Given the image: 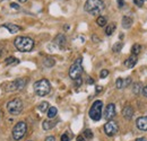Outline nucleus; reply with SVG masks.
<instances>
[{
  "label": "nucleus",
  "mask_w": 147,
  "mask_h": 141,
  "mask_svg": "<svg viewBox=\"0 0 147 141\" xmlns=\"http://www.w3.org/2000/svg\"><path fill=\"white\" fill-rule=\"evenodd\" d=\"M14 44L20 52H30L34 48V41L27 36H18L15 38Z\"/></svg>",
  "instance_id": "obj_1"
},
{
  "label": "nucleus",
  "mask_w": 147,
  "mask_h": 141,
  "mask_svg": "<svg viewBox=\"0 0 147 141\" xmlns=\"http://www.w3.org/2000/svg\"><path fill=\"white\" fill-rule=\"evenodd\" d=\"M84 9L91 15H100L104 9L103 0H86Z\"/></svg>",
  "instance_id": "obj_2"
},
{
  "label": "nucleus",
  "mask_w": 147,
  "mask_h": 141,
  "mask_svg": "<svg viewBox=\"0 0 147 141\" xmlns=\"http://www.w3.org/2000/svg\"><path fill=\"white\" fill-rule=\"evenodd\" d=\"M51 85L48 79H41L34 84V91L37 96H45L50 93Z\"/></svg>",
  "instance_id": "obj_3"
},
{
  "label": "nucleus",
  "mask_w": 147,
  "mask_h": 141,
  "mask_svg": "<svg viewBox=\"0 0 147 141\" xmlns=\"http://www.w3.org/2000/svg\"><path fill=\"white\" fill-rule=\"evenodd\" d=\"M102 107H103V103L102 101H95L93 103L92 107L90 109V117L93 121H100L102 117Z\"/></svg>",
  "instance_id": "obj_4"
},
{
  "label": "nucleus",
  "mask_w": 147,
  "mask_h": 141,
  "mask_svg": "<svg viewBox=\"0 0 147 141\" xmlns=\"http://www.w3.org/2000/svg\"><path fill=\"white\" fill-rule=\"evenodd\" d=\"M82 62H83V59L82 58H78L75 61V63L70 67V69H69V77L71 79H74V80H76L77 78H79L80 75H82V72H83Z\"/></svg>",
  "instance_id": "obj_5"
},
{
  "label": "nucleus",
  "mask_w": 147,
  "mask_h": 141,
  "mask_svg": "<svg viewBox=\"0 0 147 141\" xmlns=\"http://www.w3.org/2000/svg\"><path fill=\"white\" fill-rule=\"evenodd\" d=\"M26 85V79L24 78H20V79H16L14 81H10V83H6L3 85V88L7 91H14V90H22V89L25 87Z\"/></svg>",
  "instance_id": "obj_6"
},
{
  "label": "nucleus",
  "mask_w": 147,
  "mask_h": 141,
  "mask_svg": "<svg viewBox=\"0 0 147 141\" xmlns=\"http://www.w3.org/2000/svg\"><path fill=\"white\" fill-rule=\"evenodd\" d=\"M7 109L13 115H18L23 111V102L19 98H15L7 104Z\"/></svg>",
  "instance_id": "obj_7"
},
{
  "label": "nucleus",
  "mask_w": 147,
  "mask_h": 141,
  "mask_svg": "<svg viewBox=\"0 0 147 141\" xmlns=\"http://www.w3.org/2000/svg\"><path fill=\"white\" fill-rule=\"evenodd\" d=\"M26 130H27V125H26L25 122L20 121L18 123H16V125L13 129V138L15 140H20L25 136Z\"/></svg>",
  "instance_id": "obj_8"
},
{
  "label": "nucleus",
  "mask_w": 147,
  "mask_h": 141,
  "mask_svg": "<svg viewBox=\"0 0 147 141\" xmlns=\"http://www.w3.org/2000/svg\"><path fill=\"white\" fill-rule=\"evenodd\" d=\"M118 130H119L118 123L114 122V121H112V120H110L108 123H105V125H104V132H105V134L109 136V137L115 136L117 132H118Z\"/></svg>",
  "instance_id": "obj_9"
},
{
  "label": "nucleus",
  "mask_w": 147,
  "mask_h": 141,
  "mask_svg": "<svg viewBox=\"0 0 147 141\" xmlns=\"http://www.w3.org/2000/svg\"><path fill=\"white\" fill-rule=\"evenodd\" d=\"M115 105L114 104H109V105L107 106V108H105V111H104V117L107 119V120H112L114 116H115Z\"/></svg>",
  "instance_id": "obj_10"
},
{
  "label": "nucleus",
  "mask_w": 147,
  "mask_h": 141,
  "mask_svg": "<svg viewBox=\"0 0 147 141\" xmlns=\"http://www.w3.org/2000/svg\"><path fill=\"white\" fill-rule=\"evenodd\" d=\"M136 125L140 131H147V116L138 117L136 121Z\"/></svg>",
  "instance_id": "obj_11"
},
{
  "label": "nucleus",
  "mask_w": 147,
  "mask_h": 141,
  "mask_svg": "<svg viewBox=\"0 0 147 141\" xmlns=\"http://www.w3.org/2000/svg\"><path fill=\"white\" fill-rule=\"evenodd\" d=\"M2 27L7 28V30L9 31V33H11V34L18 33L19 31L22 30V27H19V26L15 25V24H3V25H2Z\"/></svg>",
  "instance_id": "obj_12"
},
{
  "label": "nucleus",
  "mask_w": 147,
  "mask_h": 141,
  "mask_svg": "<svg viewBox=\"0 0 147 141\" xmlns=\"http://www.w3.org/2000/svg\"><path fill=\"white\" fill-rule=\"evenodd\" d=\"M136 63H137V56L136 55H131L125 61V67L130 69V68H134L136 66Z\"/></svg>",
  "instance_id": "obj_13"
},
{
  "label": "nucleus",
  "mask_w": 147,
  "mask_h": 141,
  "mask_svg": "<svg viewBox=\"0 0 147 141\" xmlns=\"http://www.w3.org/2000/svg\"><path fill=\"white\" fill-rule=\"evenodd\" d=\"M122 115H123L125 119L130 120V119L132 117V115H134V108H132L130 105L126 106V107L123 108V111H122Z\"/></svg>",
  "instance_id": "obj_14"
},
{
  "label": "nucleus",
  "mask_w": 147,
  "mask_h": 141,
  "mask_svg": "<svg viewBox=\"0 0 147 141\" xmlns=\"http://www.w3.org/2000/svg\"><path fill=\"white\" fill-rule=\"evenodd\" d=\"M55 43L58 44L60 48H63V45L66 44V37H65V35L63 34H59L55 38Z\"/></svg>",
  "instance_id": "obj_15"
},
{
  "label": "nucleus",
  "mask_w": 147,
  "mask_h": 141,
  "mask_svg": "<svg viewBox=\"0 0 147 141\" xmlns=\"http://www.w3.org/2000/svg\"><path fill=\"white\" fill-rule=\"evenodd\" d=\"M131 25H132V18L129 17V16H125L122 18V27L123 28L128 30L131 27Z\"/></svg>",
  "instance_id": "obj_16"
},
{
  "label": "nucleus",
  "mask_w": 147,
  "mask_h": 141,
  "mask_svg": "<svg viewBox=\"0 0 147 141\" xmlns=\"http://www.w3.org/2000/svg\"><path fill=\"white\" fill-rule=\"evenodd\" d=\"M115 24L114 23H112V24H109V25H107V27H105V34L108 36H110L113 34V32L115 31Z\"/></svg>",
  "instance_id": "obj_17"
},
{
  "label": "nucleus",
  "mask_w": 147,
  "mask_h": 141,
  "mask_svg": "<svg viewBox=\"0 0 147 141\" xmlns=\"http://www.w3.org/2000/svg\"><path fill=\"white\" fill-rule=\"evenodd\" d=\"M42 126H43V129H44V130H51L52 128H55V122L47 120V121H44V122H43Z\"/></svg>",
  "instance_id": "obj_18"
},
{
  "label": "nucleus",
  "mask_w": 147,
  "mask_h": 141,
  "mask_svg": "<svg viewBox=\"0 0 147 141\" xmlns=\"http://www.w3.org/2000/svg\"><path fill=\"white\" fill-rule=\"evenodd\" d=\"M57 113H58V109L55 108V106L49 107V109H48V117L49 119H53V117H55Z\"/></svg>",
  "instance_id": "obj_19"
},
{
  "label": "nucleus",
  "mask_w": 147,
  "mask_h": 141,
  "mask_svg": "<svg viewBox=\"0 0 147 141\" xmlns=\"http://www.w3.org/2000/svg\"><path fill=\"white\" fill-rule=\"evenodd\" d=\"M55 63V59H52V58H47L44 61H43V64L45 66V67H48V68H51V67H53Z\"/></svg>",
  "instance_id": "obj_20"
},
{
  "label": "nucleus",
  "mask_w": 147,
  "mask_h": 141,
  "mask_svg": "<svg viewBox=\"0 0 147 141\" xmlns=\"http://www.w3.org/2000/svg\"><path fill=\"white\" fill-rule=\"evenodd\" d=\"M96 24L100 26V27H103L107 25V18L104 16H98L97 19H96Z\"/></svg>",
  "instance_id": "obj_21"
},
{
  "label": "nucleus",
  "mask_w": 147,
  "mask_h": 141,
  "mask_svg": "<svg viewBox=\"0 0 147 141\" xmlns=\"http://www.w3.org/2000/svg\"><path fill=\"white\" fill-rule=\"evenodd\" d=\"M142 51V45H139V44H135L134 46H132V49H131V53H132V55H138L139 53Z\"/></svg>",
  "instance_id": "obj_22"
},
{
  "label": "nucleus",
  "mask_w": 147,
  "mask_h": 141,
  "mask_svg": "<svg viewBox=\"0 0 147 141\" xmlns=\"http://www.w3.org/2000/svg\"><path fill=\"white\" fill-rule=\"evenodd\" d=\"M132 90H134V93H135L136 95H138L140 91H143L142 84H140V83H137V84H135V85H134V88H132Z\"/></svg>",
  "instance_id": "obj_23"
},
{
  "label": "nucleus",
  "mask_w": 147,
  "mask_h": 141,
  "mask_svg": "<svg viewBox=\"0 0 147 141\" xmlns=\"http://www.w3.org/2000/svg\"><path fill=\"white\" fill-rule=\"evenodd\" d=\"M38 109H40L41 112H45V111H48V109H49V103H48V102H42V103H40Z\"/></svg>",
  "instance_id": "obj_24"
},
{
  "label": "nucleus",
  "mask_w": 147,
  "mask_h": 141,
  "mask_svg": "<svg viewBox=\"0 0 147 141\" xmlns=\"http://www.w3.org/2000/svg\"><path fill=\"white\" fill-rule=\"evenodd\" d=\"M122 46H123V43H122V42H118V43H115V44L113 45L112 50H113L114 52H120L121 49H122Z\"/></svg>",
  "instance_id": "obj_25"
},
{
  "label": "nucleus",
  "mask_w": 147,
  "mask_h": 141,
  "mask_svg": "<svg viewBox=\"0 0 147 141\" xmlns=\"http://www.w3.org/2000/svg\"><path fill=\"white\" fill-rule=\"evenodd\" d=\"M115 86H117L118 89L123 88V79H122V78H118L117 81H115Z\"/></svg>",
  "instance_id": "obj_26"
},
{
  "label": "nucleus",
  "mask_w": 147,
  "mask_h": 141,
  "mask_svg": "<svg viewBox=\"0 0 147 141\" xmlns=\"http://www.w3.org/2000/svg\"><path fill=\"white\" fill-rule=\"evenodd\" d=\"M84 136H85V138H86V139H92L93 132L90 130V129H87V130H85V131H84Z\"/></svg>",
  "instance_id": "obj_27"
},
{
  "label": "nucleus",
  "mask_w": 147,
  "mask_h": 141,
  "mask_svg": "<svg viewBox=\"0 0 147 141\" xmlns=\"http://www.w3.org/2000/svg\"><path fill=\"white\" fill-rule=\"evenodd\" d=\"M17 62H18V60L13 58V56L7 58V60H6V64H11V63H17Z\"/></svg>",
  "instance_id": "obj_28"
},
{
  "label": "nucleus",
  "mask_w": 147,
  "mask_h": 141,
  "mask_svg": "<svg viewBox=\"0 0 147 141\" xmlns=\"http://www.w3.org/2000/svg\"><path fill=\"white\" fill-rule=\"evenodd\" d=\"M130 84H131V78H130V77L126 78V79H123V88L128 87Z\"/></svg>",
  "instance_id": "obj_29"
},
{
  "label": "nucleus",
  "mask_w": 147,
  "mask_h": 141,
  "mask_svg": "<svg viewBox=\"0 0 147 141\" xmlns=\"http://www.w3.org/2000/svg\"><path fill=\"white\" fill-rule=\"evenodd\" d=\"M109 76V71L107 70V69H103V70L101 71V73H100V77L103 79V78H107Z\"/></svg>",
  "instance_id": "obj_30"
},
{
  "label": "nucleus",
  "mask_w": 147,
  "mask_h": 141,
  "mask_svg": "<svg viewBox=\"0 0 147 141\" xmlns=\"http://www.w3.org/2000/svg\"><path fill=\"white\" fill-rule=\"evenodd\" d=\"M69 140H70V138H69V136H68L67 133L62 134L61 138H60V141H69Z\"/></svg>",
  "instance_id": "obj_31"
},
{
  "label": "nucleus",
  "mask_w": 147,
  "mask_h": 141,
  "mask_svg": "<svg viewBox=\"0 0 147 141\" xmlns=\"http://www.w3.org/2000/svg\"><path fill=\"white\" fill-rule=\"evenodd\" d=\"M134 2L138 6V7H143L144 6V2H145V0H134Z\"/></svg>",
  "instance_id": "obj_32"
},
{
  "label": "nucleus",
  "mask_w": 147,
  "mask_h": 141,
  "mask_svg": "<svg viewBox=\"0 0 147 141\" xmlns=\"http://www.w3.org/2000/svg\"><path fill=\"white\" fill-rule=\"evenodd\" d=\"M82 83H83L82 78H80V77H79V78H77V79H76V87H79V86L82 85Z\"/></svg>",
  "instance_id": "obj_33"
},
{
  "label": "nucleus",
  "mask_w": 147,
  "mask_h": 141,
  "mask_svg": "<svg viewBox=\"0 0 147 141\" xmlns=\"http://www.w3.org/2000/svg\"><path fill=\"white\" fill-rule=\"evenodd\" d=\"M10 6H11V8H14V9H19V6L17 3H15V2H13Z\"/></svg>",
  "instance_id": "obj_34"
},
{
  "label": "nucleus",
  "mask_w": 147,
  "mask_h": 141,
  "mask_svg": "<svg viewBox=\"0 0 147 141\" xmlns=\"http://www.w3.org/2000/svg\"><path fill=\"white\" fill-rule=\"evenodd\" d=\"M118 5H119V7H120V8H121V7H123V6H125L123 0H118Z\"/></svg>",
  "instance_id": "obj_35"
},
{
  "label": "nucleus",
  "mask_w": 147,
  "mask_h": 141,
  "mask_svg": "<svg viewBox=\"0 0 147 141\" xmlns=\"http://www.w3.org/2000/svg\"><path fill=\"white\" fill-rule=\"evenodd\" d=\"M45 141H55V138L52 137V136H50V137H48V138L45 139Z\"/></svg>",
  "instance_id": "obj_36"
},
{
  "label": "nucleus",
  "mask_w": 147,
  "mask_h": 141,
  "mask_svg": "<svg viewBox=\"0 0 147 141\" xmlns=\"http://www.w3.org/2000/svg\"><path fill=\"white\" fill-rule=\"evenodd\" d=\"M143 95H144L145 97H147V86H145V87L143 88Z\"/></svg>",
  "instance_id": "obj_37"
},
{
  "label": "nucleus",
  "mask_w": 147,
  "mask_h": 141,
  "mask_svg": "<svg viewBox=\"0 0 147 141\" xmlns=\"http://www.w3.org/2000/svg\"><path fill=\"white\" fill-rule=\"evenodd\" d=\"M77 141H85V138L83 136H78L77 137Z\"/></svg>",
  "instance_id": "obj_38"
},
{
  "label": "nucleus",
  "mask_w": 147,
  "mask_h": 141,
  "mask_svg": "<svg viewBox=\"0 0 147 141\" xmlns=\"http://www.w3.org/2000/svg\"><path fill=\"white\" fill-rule=\"evenodd\" d=\"M101 90H102L101 86H97V87H96V91H97V93H98V91H101Z\"/></svg>",
  "instance_id": "obj_39"
},
{
  "label": "nucleus",
  "mask_w": 147,
  "mask_h": 141,
  "mask_svg": "<svg viewBox=\"0 0 147 141\" xmlns=\"http://www.w3.org/2000/svg\"><path fill=\"white\" fill-rule=\"evenodd\" d=\"M136 141H146V139H145V138H138Z\"/></svg>",
  "instance_id": "obj_40"
},
{
  "label": "nucleus",
  "mask_w": 147,
  "mask_h": 141,
  "mask_svg": "<svg viewBox=\"0 0 147 141\" xmlns=\"http://www.w3.org/2000/svg\"><path fill=\"white\" fill-rule=\"evenodd\" d=\"M87 83H88V84H93V79H91V78H88V80H87Z\"/></svg>",
  "instance_id": "obj_41"
},
{
  "label": "nucleus",
  "mask_w": 147,
  "mask_h": 141,
  "mask_svg": "<svg viewBox=\"0 0 147 141\" xmlns=\"http://www.w3.org/2000/svg\"><path fill=\"white\" fill-rule=\"evenodd\" d=\"M19 1H20V2H26L27 0H19Z\"/></svg>",
  "instance_id": "obj_42"
},
{
  "label": "nucleus",
  "mask_w": 147,
  "mask_h": 141,
  "mask_svg": "<svg viewBox=\"0 0 147 141\" xmlns=\"http://www.w3.org/2000/svg\"><path fill=\"white\" fill-rule=\"evenodd\" d=\"M0 114H1V112H0Z\"/></svg>",
  "instance_id": "obj_43"
}]
</instances>
